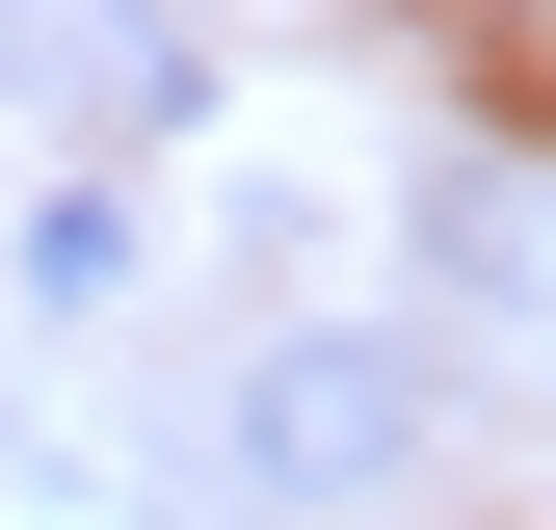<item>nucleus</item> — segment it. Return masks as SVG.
Returning a JSON list of instances; mask_svg holds the SVG:
<instances>
[{"instance_id": "obj_1", "label": "nucleus", "mask_w": 556, "mask_h": 530, "mask_svg": "<svg viewBox=\"0 0 556 530\" xmlns=\"http://www.w3.org/2000/svg\"><path fill=\"white\" fill-rule=\"evenodd\" d=\"M213 478H239L265 530L397 504V478H425V345H397V318H292V345H239V398H213Z\"/></svg>"}]
</instances>
